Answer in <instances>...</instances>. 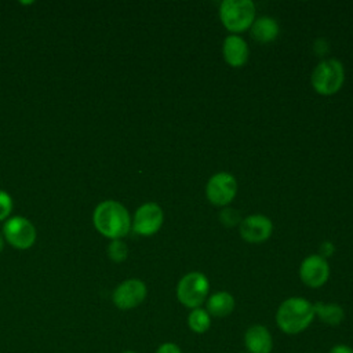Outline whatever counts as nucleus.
<instances>
[{"instance_id": "obj_1", "label": "nucleus", "mask_w": 353, "mask_h": 353, "mask_svg": "<svg viewBox=\"0 0 353 353\" xmlns=\"http://www.w3.org/2000/svg\"><path fill=\"white\" fill-rule=\"evenodd\" d=\"M92 222L102 236L112 240H120L131 229V216L127 208L114 200L99 203L94 210Z\"/></svg>"}, {"instance_id": "obj_2", "label": "nucleus", "mask_w": 353, "mask_h": 353, "mask_svg": "<svg viewBox=\"0 0 353 353\" xmlns=\"http://www.w3.org/2000/svg\"><path fill=\"white\" fill-rule=\"evenodd\" d=\"M314 319L313 303L302 296H291L281 302L276 312L277 327L288 335L305 331Z\"/></svg>"}, {"instance_id": "obj_3", "label": "nucleus", "mask_w": 353, "mask_h": 353, "mask_svg": "<svg viewBox=\"0 0 353 353\" xmlns=\"http://www.w3.org/2000/svg\"><path fill=\"white\" fill-rule=\"evenodd\" d=\"M219 17L228 30L243 32L255 21V6L251 0H223Z\"/></svg>"}, {"instance_id": "obj_4", "label": "nucleus", "mask_w": 353, "mask_h": 353, "mask_svg": "<svg viewBox=\"0 0 353 353\" xmlns=\"http://www.w3.org/2000/svg\"><path fill=\"white\" fill-rule=\"evenodd\" d=\"M345 80V69L341 61L328 58L321 61L312 73L313 88L323 95H331L336 92Z\"/></svg>"}, {"instance_id": "obj_5", "label": "nucleus", "mask_w": 353, "mask_h": 353, "mask_svg": "<svg viewBox=\"0 0 353 353\" xmlns=\"http://www.w3.org/2000/svg\"><path fill=\"white\" fill-rule=\"evenodd\" d=\"M208 290L210 283L207 276L200 272H190L179 280L176 285V298L189 309L201 307L207 299Z\"/></svg>"}, {"instance_id": "obj_6", "label": "nucleus", "mask_w": 353, "mask_h": 353, "mask_svg": "<svg viewBox=\"0 0 353 353\" xmlns=\"http://www.w3.org/2000/svg\"><path fill=\"white\" fill-rule=\"evenodd\" d=\"M3 234L7 243L18 250H28L36 241V228L23 216H11L3 225Z\"/></svg>"}, {"instance_id": "obj_7", "label": "nucleus", "mask_w": 353, "mask_h": 353, "mask_svg": "<svg viewBox=\"0 0 353 353\" xmlns=\"http://www.w3.org/2000/svg\"><path fill=\"white\" fill-rule=\"evenodd\" d=\"M146 294L148 288L142 280L128 279L114 288L112 294V301L116 307L121 310H130L139 306L145 301Z\"/></svg>"}, {"instance_id": "obj_8", "label": "nucleus", "mask_w": 353, "mask_h": 353, "mask_svg": "<svg viewBox=\"0 0 353 353\" xmlns=\"http://www.w3.org/2000/svg\"><path fill=\"white\" fill-rule=\"evenodd\" d=\"M237 193V181L229 172L214 174L205 186L207 199L215 205L229 204Z\"/></svg>"}, {"instance_id": "obj_9", "label": "nucleus", "mask_w": 353, "mask_h": 353, "mask_svg": "<svg viewBox=\"0 0 353 353\" xmlns=\"http://www.w3.org/2000/svg\"><path fill=\"white\" fill-rule=\"evenodd\" d=\"M164 214L159 204L156 203H145L134 214V219L131 221V228L137 234L141 236H152L159 232L163 225Z\"/></svg>"}, {"instance_id": "obj_10", "label": "nucleus", "mask_w": 353, "mask_h": 353, "mask_svg": "<svg viewBox=\"0 0 353 353\" xmlns=\"http://www.w3.org/2000/svg\"><path fill=\"white\" fill-rule=\"evenodd\" d=\"M330 276V266L321 255L306 256L299 268V277L310 288H319L325 284Z\"/></svg>"}, {"instance_id": "obj_11", "label": "nucleus", "mask_w": 353, "mask_h": 353, "mask_svg": "<svg viewBox=\"0 0 353 353\" xmlns=\"http://www.w3.org/2000/svg\"><path fill=\"white\" fill-rule=\"evenodd\" d=\"M272 232V221L262 214L250 215L240 223V234L248 243H262L270 237Z\"/></svg>"}, {"instance_id": "obj_12", "label": "nucleus", "mask_w": 353, "mask_h": 353, "mask_svg": "<svg viewBox=\"0 0 353 353\" xmlns=\"http://www.w3.org/2000/svg\"><path fill=\"white\" fill-rule=\"evenodd\" d=\"M244 346L250 353H270L273 349L270 331L262 324L251 325L244 334Z\"/></svg>"}, {"instance_id": "obj_13", "label": "nucleus", "mask_w": 353, "mask_h": 353, "mask_svg": "<svg viewBox=\"0 0 353 353\" xmlns=\"http://www.w3.org/2000/svg\"><path fill=\"white\" fill-rule=\"evenodd\" d=\"M222 54L225 61L233 66V68H240L243 66L250 55L248 46L245 40L237 34H229L223 40L222 46Z\"/></svg>"}, {"instance_id": "obj_14", "label": "nucleus", "mask_w": 353, "mask_h": 353, "mask_svg": "<svg viewBox=\"0 0 353 353\" xmlns=\"http://www.w3.org/2000/svg\"><path fill=\"white\" fill-rule=\"evenodd\" d=\"M205 310L214 317H226L234 310V298L228 291H218L207 299Z\"/></svg>"}, {"instance_id": "obj_15", "label": "nucleus", "mask_w": 353, "mask_h": 353, "mask_svg": "<svg viewBox=\"0 0 353 353\" xmlns=\"http://www.w3.org/2000/svg\"><path fill=\"white\" fill-rule=\"evenodd\" d=\"M279 34V23L272 17H259L251 25V36L261 43H269Z\"/></svg>"}, {"instance_id": "obj_16", "label": "nucleus", "mask_w": 353, "mask_h": 353, "mask_svg": "<svg viewBox=\"0 0 353 353\" xmlns=\"http://www.w3.org/2000/svg\"><path fill=\"white\" fill-rule=\"evenodd\" d=\"M314 316H317L323 323L336 327L339 325L345 319V312L342 306L338 303H324V302H316L313 303Z\"/></svg>"}, {"instance_id": "obj_17", "label": "nucleus", "mask_w": 353, "mask_h": 353, "mask_svg": "<svg viewBox=\"0 0 353 353\" xmlns=\"http://www.w3.org/2000/svg\"><path fill=\"white\" fill-rule=\"evenodd\" d=\"M188 325L196 334H204L211 325V316L203 307L192 309L188 316Z\"/></svg>"}, {"instance_id": "obj_18", "label": "nucleus", "mask_w": 353, "mask_h": 353, "mask_svg": "<svg viewBox=\"0 0 353 353\" xmlns=\"http://www.w3.org/2000/svg\"><path fill=\"white\" fill-rule=\"evenodd\" d=\"M108 256L113 262H123L128 256V248L125 243L121 240H112V243L108 245Z\"/></svg>"}, {"instance_id": "obj_19", "label": "nucleus", "mask_w": 353, "mask_h": 353, "mask_svg": "<svg viewBox=\"0 0 353 353\" xmlns=\"http://www.w3.org/2000/svg\"><path fill=\"white\" fill-rule=\"evenodd\" d=\"M12 211V199L11 196L0 190V221H7L10 218V214Z\"/></svg>"}, {"instance_id": "obj_20", "label": "nucleus", "mask_w": 353, "mask_h": 353, "mask_svg": "<svg viewBox=\"0 0 353 353\" xmlns=\"http://www.w3.org/2000/svg\"><path fill=\"white\" fill-rule=\"evenodd\" d=\"M156 353H182V350L174 342H164L157 347Z\"/></svg>"}, {"instance_id": "obj_21", "label": "nucleus", "mask_w": 353, "mask_h": 353, "mask_svg": "<svg viewBox=\"0 0 353 353\" xmlns=\"http://www.w3.org/2000/svg\"><path fill=\"white\" fill-rule=\"evenodd\" d=\"M328 353H353V347L345 343H338V345H334Z\"/></svg>"}, {"instance_id": "obj_22", "label": "nucleus", "mask_w": 353, "mask_h": 353, "mask_svg": "<svg viewBox=\"0 0 353 353\" xmlns=\"http://www.w3.org/2000/svg\"><path fill=\"white\" fill-rule=\"evenodd\" d=\"M3 247H4V239H3V236L0 234V252L3 251Z\"/></svg>"}, {"instance_id": "obj_23", "label": "nucleus", "mask_w": 353, "mask_h": 353, "mask_svg": "<svg viewBox=\"0 0 353 353\" xmlns=\"http://www.w3.org/2000/svg\"><path fill=\"white\" fill-rule=\"evenodd\" d=\"M121 353H138V352H134V350H124V352H121Z\"/></svg>"}]
</instances>
